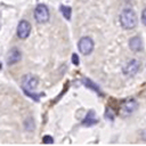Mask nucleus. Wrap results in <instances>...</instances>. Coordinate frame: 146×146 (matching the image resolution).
<instances>
[{
  "label": "nucleus",
  "instance_id": "1",
  "mask_svg": "<svg viewBox=\"0 0 146 146\" xmlns=\"http://www.w3.org/2000/svg\"><path fill=\"white\" fill-rule=\"evenodd\" d=\"M120 23L123 29L131 30L137 25V15L131 8H125L120 15Z\"/></svg>",
  "mask_w": 146,
  "mask_h": 146
},
{
  "label": "nucleus",
  "instance_id": "2",
  "mask_svg": "<svg viewBox=\"0 0 146 146\" xmlns=\"http://www.w3.org/2000/svg\"><path fill=\"white\" fill-rule=\"evenodd\" d=\"M49 17H50L49 9L47 8L46 5L40 3V5H38V6L35 7V9H34V19H35L38 23L43 24V23L48 22Z\"/></svg>",
  "mask_w": 146,
  "mask_h": 146
},
{
  "label": "nucleus",
  "instance_id": "3",
  "mask_svg": "<svg viewBox=\"0 0 146 146\" xmlns=\"http://www.w3.org/2000/svg\"><path fill=\"white\" fill-rule=\"evenodd\" d=\"M78 48H79V51L82 55H89L94 50V41H92V39L89 38V36L81 38L79 40Z\"/></svg>",
  "mask_w": 146,
  "mask_h": 146
},
{
  "label": "nucleus",
  "instance_id": "4",
  "mask_svg": "<svg viewBox=\"0 0 146 146\" xmlns=\"http://www.w3.org/2000/svg\"><path fill=\"white\" fill-rule=\"evenodd\" d=\"M39 84V80L33 74H25L22 78V87L24 90H34Z\"/></svg>",
  "mask_w": 146,
  "mask_h": 146
},
{
  "label": "nucleus",
  "instance_id": "5",
  "mask_svg": "<svg viewBox=\"0 0 146 146\" xmlns=\"http://www.w3.org/2000/svg\"><path fill=\"white\" fill-rule=\"evenodd\" d=\"M30 32H31V24L25 19L21 21L17 25V36L19 39H26L30 35Z\"/></svg>",
  "mask_w": 146,
  "mask_h": 146
},
{
  "label": "nucleus",
  "instance_id": "6",
  "mask_svg": "<svg viewBox=\"0 0 146 146\" xmlns=\"http://www.w3.org/2000/svg\"><path fill=\"white\" fill-rule=\"evenodd\" d=\"M138 107V104L137 102L133 99V98H130V99H127L122 103L121 105V113L123 115H129L131 114L132 112H135Z\"/></svg>",
  "mask_w": 146,
  "mask_h": 146
},
{
  "label": "nucleus",
  "instance_id": "7",
  "mask_svg": "<svg viewBox=\"0 0 146 146\" xmlns=\"http://www.w3.org/2000/svg\"><path fill=\"white\" fill-rule=\"evenodd\" d=\"M138 70H139V62L136 60V59H131V60H129L124 65V67H123L122 71H123V73L125 75L131 76V75H135Z\"/></svg>",
  "mask_w": 146,
  "mask_h": 146
},
{
  "label": "nucleus",
  "instance_id": "8",
  "mask_svg": "<svg viewBox=\"0 0 146 146\" xmlns=\"http://www.w3.org/2000/svg\"><path fill=\"white\" fill-rule=\"evenodd\" d=\"M22 58V55H21V50L18 48H11L9 51H8V56H7V63L9 65H14L16 64L17 62H19Z\"/></svg>",
  "mask_w": 146,
  "mask_h": 146
},
{
  "label": "nucleus",
  "instance_id": "9",
  "mask_svg": "<svg viewBox=\"0 0 146 146\" xmlns=\"http://www.w3.org/2000/svg\"><path fill=\"white\" fill-rule=\"evenodd\" d=\"M129 47H130V49H131L132 51H140L141 48H143L141 39H140L138 35L131 38L130 41H129Z\"/></svg>",
  "mask_w": 146,
  "mask_h": 146
},
{
  "label": "nucleus",
  "instance_id": "10",
  "mask_svg": "<svg viewBox=\"0 0 146 146\" xmlns=\"http://www.w3.org/2000/svg\"><path fill=\"white\" fill-rule=\"evenodd\" d=\"M96 122H97V120H96V116H95V112L90 111V112H88V114L86 115L84 120L82 121V124H84V125H92Z\"/></svg>",
  "mask_w": 146,
  "mask_h": 146
},
{
  "label": "nucleus",
  "instance_id": "11",
  "mask_svg": "<svg viewBox=\"0 0 146 146\" xmlns=\"http://www.w3.org/2000/svg\"><path fill=\"white\" fill-rule=\"evenodd\" d=\"M60 13L63 14V16L66 19H71V14H72V9L68 6H60Z\"/></svg>",
  "mask_w": 146,
  "mask_h": 146
},
{
  "label": "nucleus",
  "instance_id": "12",
  "mask_svg": "<svg viewBox=\"0 0 146 146\" xmlns=\"http://www.w3.org/2000/svg\"><path fill=\"white\" fill-rule=\"evenodd\" d=\"M24 125H25V129L29 130V131H32L34 129V120L32 117H29L25 120L24 122Z\"/></svg>",
  "mask_w": 146,
  "mask_h": 146
},
{
  "label": "nucleus",
  "instance_id": "13",
  "mask_svg": "<svg viewBox=\"0 0 146 146\" xmlns=\"http://www.w3.org/2000/svg\"><path fill=\"white\" fill-rule=\"evenodd\" d=\"M84 84L87 86V87H89V88H91V89H94L96 92H98V94H100L102 95V92H100V90H99V88L96 86V84H94L90 80H86V82H84Z\"/></svg>",
  "mask_w": 146,
  "mask_h": 146
},
{
  "label": "nucleus",
  "instance_id": "14",
  "mask_svg": "<svg viewBox=\"0 0 146 146\" xmlns=\"http://www.w3.org/2000/svg\"><path fill=\"white\" fill-rule=\"evenodd\" d=\"M114 116H115V114H114V112L112 111V108L107 107L106 111H105V117L108 119V120H114Z\"/></svg>",
  "mask_w": 146,
  "mask_h": 146
},
{
  "label": "nucleus",
  "instance_id": "15",
  "mask_svg": "<svg viewBox=\"0 0 146 146\" xmlns=\"http://www.w3.org/2000/svg\"><path fill=\"white\" fill-rule=\"evenodd\" d=\"M42 143H44V144H52V143H54V139H52V137H51V136L47 135V136H43Z\"/></svg>",
  "mask_w": 146,
  "mask_h": 146
},
{
  "label": "nucleus",
  "instance_id": "16",
  "mask_svg": "<svg viewBox=\"0 0 146 146\" xmlns=\"http://www.w3.org/2000/svg\"><path fill=\"white\" fill-rule=\"evenodd\" d=\"M79 56L76 55V54H73L72 55V63L74 64V65H79Z\"/></svg>",
  "mask_w": 146,
  "mask_h": 146
},
{
  "label": "nucleus",
  "instance_id": "17",
  "mask_svg": "<svg viewBox=\"0 0 146 146\" xmlns=\"http://www.w3.org/2000/svg\"><path fill=\"white\" fill-rule=\"evenodd\" d=\"M141 21H143L144 25H146V9L143 10V14H141Z\"/></svg>",
  "mask_w": 146,
  "mask_h": 146
}]
</instances>
